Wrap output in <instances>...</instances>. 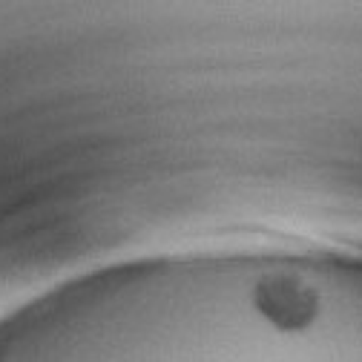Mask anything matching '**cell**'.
<instances>
[{
	"label": "cell",
	"mask_w": 362,
	"mask_h": 362,
	"mask_svg": "<svg viewBox=\"0 0 362 362\" xmlns=\"http://www.w3.org/2000/svg\"><path fill=\"white\" fill-rule=\"evenodd\" d=\"M250 305L270 328L282 334H302L320 316V293L293 274H267L256 279Z\"/></svg>",
	"instance_id": "cell-1"
}]
</instances>
